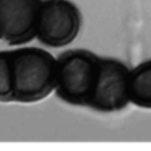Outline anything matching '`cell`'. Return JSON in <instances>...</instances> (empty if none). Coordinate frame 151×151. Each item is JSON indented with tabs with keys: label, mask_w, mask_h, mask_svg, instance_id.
I'll return each mask as SVG.
<instances>
[{
	"label": "cell",
	"mask_w": 151,
	"mask_h": 151,
	"mask_svg": "<svg viewBox=\"0 0 151 151\" xmlns=\"http://www.w3.org/2000/svg\"><path fill=\"white\" fill-rule=\"evenodd\" d=\"M14 83V100L35 103L55 90L57 58L40 48L10 51Z\"/></svg>",
	"instance_id": "obj_1"
},
{
	"label": "cell",
	"mask_w": 151,
	"mask_h": 151,
	"mask_svg": "<svg viewBox=\"0 0 151 151\" xmlns=\"http://www.w3.org/2000/svg\"><path fill=\"white\" fill-rule=\"evenodd\" d=\"M43 0H0V40L20 46L36 38Z\"/></svg>",
	"instance_id": "obj_5"
},
{
	"label": "cell",
	"mask_w": 151,
	"mask_h": 151,
	"mask_svg": "<svg viewBox=\"0 0 151 151\" xmlns=\"http://www.w3.org/2000/svg\"><path fill=\"white\" fill-rule=\"evenodd\" d=\"M14 100V83L10 52H0V102Z\"/></svg>",
	"instance_id": "obj_7"
},
{
	"label": "cell",
	"mask_w": 151,
	"mask_h": 151,
	"mask_svg": "<svg viewBox=\"0 0 151 151\" xmlns=\"http://www.w3.org/2000/svg\"><path fill=\"white\" fill-rule=\"evenodd\" d=\"M100 57L85 49L65 51L57 58L56 94L73 106L87 107L94 90Z\"/></svg>",
	"instance_id": "obj_2"
},
{
	"label": "cell",
	"mask_w": 151,
	"mask_h": 151,
	"mask_svg": "<svg viewBox=\"0 0 151 151\" xmlns=\"http://www.w3.org/2000/svg\"><path fill=\"white\" fill-rule=\"evenodd\" d=\"M130 100L139 108L151 109V59L130 69Z\"/></svg>",
	"instance_id": "obj_6"
},
{
	"label": "cell",
	"mask_w": 151,
	"mask_h": 151,
	"mask_svg": "<svg viewBox=\"0 0 151 151\" xmlns=\"http://www.w3.org/2000/svg\"><path fill=\"white\" fill-rule=\"evenodd\" d=\"M82 27V15L71 0H43L38 15L36 38L50 48L71 44Z\"/></svg>",
	"instance_id": "obj_3"
},
{
	"label": "cell",
	"mask_w": 151,
	"mask_h": 151,
	"mask_svg": "<svg viewBox=\"0 0 151 151\" xmlns=\"http://www.w3.org/2000/svg\"><path fill=\"white\" fill-rule=\"evenodd\" d=\"M130 69L120 60L100 57L96 83L88 108L102 113L123 110L130 100Z\"/></svg>",
	"instance_id": "obj_4"
}]
</instances>
